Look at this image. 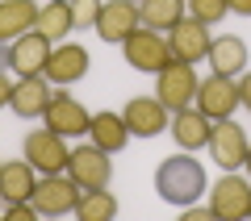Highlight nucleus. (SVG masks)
I'll use <instances>...</instances> for the list:
<instances>
[{
	"instance_id": "obj_35",
	"label": "nucleus",
	"mask_w": 251,
	"mask_h": 221,
	"mask_svg": "<svg viewBox=\"0 0 251 221\" xmlns=\"http://www.w3.org/2000/svg\"><path fill=\"white\" fill-rule=\"evenodd\" d=\"M0 167H4V163H0Z\"/></svg>"
},
{
	"instance_id": "obj_4",
	"label": "nucleus",
	"mask_w": 251,
	"mask_h": 221,
	"mask_svg": "<svg viewBox=\"0 0 251 221\" xmlns=\"http://www.w3.org/2000/svg\"><path fill=\"white\" fill-rule=\"evenodd\" d=\"M50 50H54L50 38L38 34V29H29V34H21V38L9 42V50H4V67H9L17 80H21V75H42Z\"/></svg>"
},
{
	"instance_id": "obj_32",
	"label": "nucleus",
	"mask_w": 251,
	"mask_h": 221,
	"mask_svg": "<svg viewBox=\"0 0 251 221\" xmlns=\"http://www.w3.org/2000/svg\"><path fill=\"white\" fill-rule=\"evenodd\" d=\"M243 167H247V171H251V146H247V159H243Z\"/></svg>"
},
{
	"instance_id": "obj_27",
	"label": "nucleus",
	"mask_w": 251,
	"mask_h": 221,
	"mask_svg": "<svg viewBox=\"0 0 251 221\" xmlns=\"http://www.w3.org/2000/svg\"><path fill=\"white\" fill-rule=\"evenodd\" d=\"M4 217L9 221H34L38 209H34V200H17V204H4Z\"/></svg>"
},
{
	"instance_id": "obj_7",
	"label": "nucleus",
	"mask_w": 251,
	"mask_h": 221,
	"mask_svg": "<svg viewBox=\"0 0 251 221\" xmlns=\"http://www.w3.org/2000/svg\"><path fill=\"white\" fill-rule=\"evenodd\" d=\"M209 209L218 213V221H243L251 217V179L243 176H222L209 188Z\"/></svg>"
},
{
	"instance_id": "obj_2",
	"label": "nucleus",
	"mask_w": 251,
	"mask_h": 221,
	"mask_svg": "<svg viewBox=\"0 0 251 221\" xmlns=\"http://www.w3.org/2000/svg\"><path fill=\"white\" fill-rule=\"evenodd\" d=\"M122 50H126V63H130L134 71H147V75H159V71L172 63L168 38H163L159 29H151V25H138L134 34L122 42Z\"/></svg>"
},
{
	"instance_id": "obj_6",
	"label": "nucleus",
	"mask_w": 251,
	"mask_h": 221,
	"mask_svg": "<svg viewBox=\"0 0 251 221\" xmlns=\"http://www.w3.org/2000/svg\"><path fill=\"white\" fill-rule=\"evenodd\" d=\"M67 176H72L84 192H88V188H109V179H113V159H109V151H100L97 142L75 146L72 159H67Z\"/></svg>"
},
{
	"instance_id": "obj_29",
	"label": "nucleus",
	"mask_w": 251,
	"mask_h": 221,
	"mask_svg": "<svg viewBox=\"0 0 251 221\" xmlns=\"http://www.w3.org/2000/svg\"><path fill=\"white\" fill-rule=\"evenodd\" d=\"M239 96H243V109L251 113V71H243V75H239Z\"/></svg>"
},
{
	"instance_id": "obj_22",
	"label": "nucleus",
	"mask_w": 251,
	"mask_h": 221,
	"mask_svg": "<svg viewBox=\"0 0 251 221\" xmlns=\"http://www.w3.org/2000/svg\"><path fill=\"white\" fill-rule=\"evenodd\" d=\"M38 34H46L50 42H63V38L75 29V21H72V4L67 0H50V4H42L38 9Z\"/></svg>"
},
{
	"instance_id": "obj_25",
	"label": "nucleus",
	"mask_w": 251,
	"mask_h": 221,
	"mask_svg": "<svg viewBox=\"0 0 251 221\" xmlns=\"http://www.w3.org/2000/svg\"><path fill=\"white\" fill-rule=\"evenodd\" d=\"M226 0H188V17H197V21H205V25H214V21H222L226 17Z\"/></svg>"
},
{
	"instance_id": "obj_13",
	"label": "nucleus",
	"mask_w": 251,
	"mask_h": 221,
	"mask_svg": "<svg viewBox=\"0 0 251 221\" xmlns=\"http://www.w3.org/2000/svg\"><path fill=\"white\" fill-rule=\"evenodd\" d=\"M25 159L34 163L38 176H54V171H67V159H72V151L63 146V133L54 130H34L25 138Z\"/></svg>"
},
{
	"instance_id": "obj_33",
	"label": "nucleus",
	"mask_w": 251,
	"mask_h": 221,
	"mask_svg": "<svg viewBox=\"0 0 251 221\" xmlns=\"http://www.w3.org/2000/svg\"><path fill=\"white\" fill-rule=\"evenodd\" d=\"M0 71H4V50H0Z\"/></svg>"
},
{
	"instance_id": "obj_21",
	"label": "nucleus",
	"mask_w": 251,
	"mask_h": 221,
	"mask_svg": "<svg viewBox=\"0 0 251 221\" xmlns=\"http://www.w3.org/2000/svg\"><path fill=\"white\" fill-rule=\"evenodd\" d=\"M209 63H214L218 75H234V80H239L243 71H247V42H243L239 34L214 38V46H209Z\"/></svg>"
},
{
	"instance_id": "obj_20",
	"label": "nucleus",
	"mask_w": 251,
	"mask_h": 221,
	"mask_svg": "<svg viewBox=\"0 0 251 221\" xmlns=\"http://www.w3.org/2000/svg\"><path fill=\"white\" fill-rule=\"evenodd\" d=\"M34 25H38L34 0H0V46H9L13 38L29 34Z\"/></svg>"
},
{
	"instance_id": "obj_28",
	"label": "nucleus",
	"mask_w": 251,
	"mask_h": 221,
	"mask_svg": "<svg viewBox=\"0 0 251 221\" xmlns=\"http://www.w3.org/2000/svg\"><path fill=\"white\" fill-rule=\"evenodd\" d=\"M184 221H218V213L201 209V204H184Z\"/></svg>"
},
{
	"instance_id": "obj_9",
	"label": "nucleus",
	"mask_w": 251,
	"mask_h": 221,
	"mask_svg": "<svg viewBox=\"0 0 251 221\" xmlns=\"http://www.w3.org/2000/svg\"><path fill=\"white\" fill-rule=\"evenodd\" d=\"M42 121H46V130L63 133V138H84L88 125H92V113L72 96V92H54L50 105H46V113H42Z\"/></svg>"
},
{
	"instance_id": "obj_10",
	"label": "nucleus",
	"mask_w": 251,
	"mask_h": 221,
	"mask_svg": "<svg viewBox=\"0 0 251 221\" xmlns=\"http://www.w3.org/2000/svg\"><path fill=\"white\" fill-rule=\"evenodd\" d=\"M138 25H143V13H138L134 0H105L97 17V38L109 46H122Z\"/></svg>"
},
{
	"instance_id": "obj_5",
	"label": "nucleus",
	"mask_w": 251,
	"mask_h": 221,
	"mask_svg": "<svg viewBox=\"0 0 251 221\" xmlns=\"http://www.w3.org/2000/svg\"><path fill=\"white\" fill-rule=\"evenodd\" d=\"M197 88H201V80H197V71H193V63L172 59L168 67L159 71V88H155V96H159L172 113H180V109H188L193 100H197Z\"/></svg>"
},
{
	"instance_id": "obj_19",
	"label": "nucleus",
	"mask_w": 251,
	"mask_h": 221,
	"mask_svg": "<svg viewBox=\"0 0 251 221\" xmlns=\"http://www.w3.org/2000/svg\"><path fill=\"white\" fill-rule=\"evenodd\" d=\"M88 138L97 142L100 151L117 155V151H122V146H126V142L134 138V133H130V125H126V117H122V113H113V109H105V113H92Z\"/></svg>"
},
{
	"instance_id": "obj_30",
	"label": "nucleus",
	"mask_w": 251,
	"mask_h": 221,
	"mask_svg": "<svg viewBox=\"0 0 251 221\" xmlns=\"http://www.w3.org/2000/svg\"><path fill=\"white\" fill-rule=\"evenodd\" d=\"M9 100H13V80L0 71V109H9Z\"/></svg>"
},
{
	"instance_id": "obj_17",
	"label": "nucleus",
	"mask_w": 251,
	"mask_h": 221,
	"mask_svg": "<svg viewBox=\"0 0 251 221\" xmlns=\"http://www.w3.org/2000/svg\"><path fill=\"white\" fill-rule=\"evenodd\" d=\"M209 130H214V121L201 109H180V113H172V125H168V133L176 138L180 151H205Z\"/></svg>"
},
{
	"instance_id": "obj_12",
	"label": "nucleus",
	"mask_w": 251,
	"mask_h": 221,
	"mask_svg": "<svg viewBox=\"0 0 251 221\" xmlns=\"http://www.w3.org/2000/svg\"><path fill=\"white\" fill-rule=\"evenodd\" d=\"M168 46H172V59H184V63H201L209 59V46H214V34H209L205 21L197 17H180L176 25L168 29Z\"/></svg>"
},
{
	"instance_id": "obj_23",
	"label": "nucleus",
	"mask_w": 251,
	"mask_h": 221,
	"mask_svg": "<svg viewBox=\"0 0 251 221\" xmlns=\"http://www.w3.org/2000/svg\"><path fill=\"white\" fill-rule=\"evenodd\" d=\"M75 217L80 221H109V217H117V196L109 192V188H88V192H80V200H75Z\"/></svg>"
},
{
	"instance_id": "obj_34",
	"label": "nucleus",
	"mask_w": 251,
	"mask_h": 221,
	"mask_svg": "<svg viewBox=\"0 0 251 221\" xmlns=\"http://www.w3.org/2000/svg\"><path fill=\"white\" fill-rule=\"evenodd\" d=\"M134 4H143V0H134Z\"/></svg>"
},
{
	"instance_id": "obj_26",
	"label": "nucleus",
	"mask_w": 251,
	"mask_h": 221,
	"mask_svg": "<svg viewBox=\"0 0 251 221\" xmlns=\"http://www.w3.org/2000/svg\"><path fill=\"white\" fill-rule=\"evenodd\" d=\"M100 4H105V0H72V21H75V29H97Z\"/></svg>"
},
{
	"instance_id": "obj_36",
	"label": "nucleus",
	"mask_w": 251,
	"mask_h": 221,
	"mask_svg": "<svg viewBox=\"0 0 251 221\" xmlns=\"http://www.w3.org/2000/svg\"><path fill=\"white\" fill-rule=\"evenodd\" d=\"M67 4H72V0H67Z\"/></svg>"
},
{
	"instance_id": "obj_15",
	"label": "nucleus",
	"mask_w": 251,
	"mask_h": 221,
	"mask_svg": "<svg viewBox=\"0 0 251 221\" xmlns=\"http://www.w3.org/2000/svg\"><path fill=\"white\" fill-rule=\"evenodd\" d=\"M88 67H92V59H88L84 46H75V42H54V50H50V59H46V71H42V75H46L50 84H59V88H67V84L84 80Z\"/></svg>"
},
{
	"instance_id": "obj_31",
	"label": "nucleus",
	"mask_w": 251,
	"mask_h": 221,
	"mask_svg": "<svg viewBox=\"0 0 251 221\" xmlns=\"http://www.w3.org/2000/svg\"><path fill=\"white\" fill-rule=\"evenodd\" d=\"M226 9L239 13V17H251V0H226Z\"/></svg>"
},
{
	"instance_id": "obj_16",
	"label": "nucleus",
	"mask_w": 251,
	"mask_h": 221,
	"mask_svg": "<svg viewBox=\"0 0 251 221\" xmlns=\"http://www.w3.org/2000/svg\"><path fill=\"white\" fill-rule=\"evenodd\" d=\"M50 80L46 75H21L17 84H13V100H9V109L17 117H25V121H34V117H42L46 113V105H50Z\"/></svg>"
},
{
	"instance_id": "obj_18",
	"label": "nucleus",
	"mask_w": 251,
	"mask_h": 221,
	"mask_svg": "<svg viewBox=\"0 0 251 221\" xmlns=\"http://www.w3.org/2000/svg\"><path fill=\"white\" fill-rule=\"evenodd\" d=\"M34 184H38V171L29 159H13L0 167V204H17V200H29L34 196Z\"/></svg>"
},
{
	"instance_id": "obj_24",
	"label": "nucleus",
	"mask_w": 251,
	"mask_h": 221,
	"mask_svg": "<svg viewBox=\"0 0 251 221\" xmlns=\"http://www.w3.org/2000/svg\"><path fill=\"white\" fill-rule=\"evenodd\" d=\"M138 13H143V25L168 34V29L184 17V0H143V4H138Z\"/></svg>"
},
{
	"instance_id": "obj_8",
	"label": "nucleus",
	"mask_w": 251,
	"mask_h": 221,
	"mask_svg": "<svg viewBox=\"0 0 251 221\" xmlns=\"http://www.w3.org/2000/svg\"><path fill=\"white\" fill-rule=\"evenodd\" d=\"M243 105L239 96V80L234 75H209V80H201L197 88V109L209 117V121H222V117H234V109Z\"/></svg>"
},
{
	"instance_id": "obj_14",
	"label": "nucleus",
	"mask_w": 251,
	"mask_h": 221,
	"mask_svg": "<svg viewBox=\"0 0 251 221\" xmlns=\"http://www.w3.org/2000/svg\"><path fill=\"white\" fill-rule=\"evenodd\" d=\"M122 117H126V125H130L134 138H159L172 125V109L163 105L159 96H134L122 109Z\"/></svg>"
},
{
	"instance_id": "obj_11",
	"label": "nucleus",
	"mask_w": 251,
	"mask_h": 221,
	"mask_svg": "<svg viewBox=\"0 0 251 221\" xmlns=\"http://www.w3.org/2000/svg\"><path fill=\"white\" fill-rule=\"evenodd\" d=\"M205 151L214 155V163H218V167H226V171L243 167V159H247V133H243V125H239V121H230V117L214 121Z\"/></svg>"
},
{
	"instance_id": "obj_3",
	"label": "nucleus",
	"mask_w": 251,
	"mask_h": 221,
	"mask_svg": "<svg viewBox=\"0 0 251 221\" xmlns=\"http://www.w3.org/2000/svg\"><path fill=\"white\" fill-rule=\"evenodd\" d=\"M84 188L75 184L72 176H63V171H54V176H38L34 184V209L38 217H63V213H75V200H80Z\"/></svg>"
},
{
	"instance_id": "obj_1",
	"label": "nucleus",
	"mask_w": 251,
	"mask_h": 221,
	"mask_svg": "<svg viewBox=\"0 0 251 221\" xmlns=\"http://www.w3.org/2000/svg\"><path fill=\"white\" fill-rule=\"evenodd\" d=\"M155 192H159V200L176 204V209H184V204H197L201 192H209L205 184V167H201L193 155H172V159L159 163V171H155Z\"/></svg>"
}]
</instances>
